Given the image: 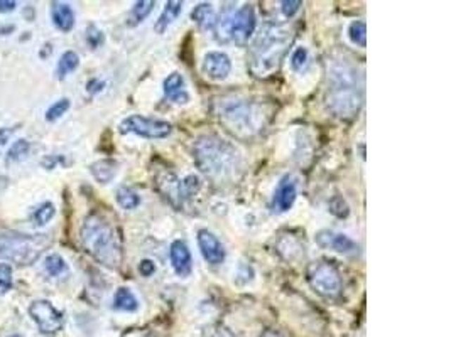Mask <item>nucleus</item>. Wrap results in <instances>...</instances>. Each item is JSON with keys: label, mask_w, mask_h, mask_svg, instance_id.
Returning <instances> with one entry per match:
<instances>
[{"label": "nucleus", "mask_w": 451, "mask_h": 337, "mask_svg": "<svg viewBox=\"0 0 451 337\" xmlns=\"http://www.w3.org/2000/svg\"><path fill=\"white\" fill-rule=\"evenodd\" d=\"M193 160L201 174L213 183H234L243 171L242 154L220 135H200L193 143Z\"/></svg>", "instance_id": "obj_1"}, {"label": "nucleus", "mask_w": 451, "mask_h": 337, "mask_svg": "<svg viewBox=\"0 0 451 337\" xmlns=\"http://www.w3.org/2000/svg\"><path fill=\"white\" fill-rule=\"evenodd\" d=\"M80 238L91 258L107 268H119L122 263V244L115 227L102 214H90L82 225Z\"/></svg>", "instance_id": "obj_2"}, {"label": "nucleus", "mask_w": 451, "mask_h": 337, "mask_svg": "<svg viewBox=\"0 0 451 337\" xmlns=\"http://www.w3.org/2000/svg\"><path fill=\"white\" fill-rule=\"evenodd\" d=\"M293 41V31L286 24H265L250 48V71L259 78L272 74L281 65Z\"/></svg>", "instance_id": "obj_3"}, {"label": "nucleus", "mask_w": 451, "mask_h": 337, "mask_svg": "<svg viewBox=\"0 0 451 337\" xmlns=\"http://www.w3.org/2000/svg\"><path fill=\"white\" fill-rule=\"evenodd\" d=\"M218 120L229 132L237 137H252L264 128L267 121L265 105L257 100H248L243 96H225L217 103Z\"/></svg>", "instance_id": "obj_4"}, {"label": "nucleus", "mask_w": 451, "mask_h": 337, "mask_svg": "<svg viewBox=\"0 0 451 337\" xmlns=\"http://www.w3.org/2000/svg\"><path fill=\"white\" fill-rule=\"evenodd\" d=\"M326 105L335 117L353 118L357 115L362 105V96L357 88L355 71L345 66L333 71Z\"/></svg>", "instance_id": "obj_5"}, {"label": "nucleus", "mask_w": 451, "mask_h": 337, "mask_svg": "<svg viewBox=\"0 0 451 337\" xmlns=\"http://www.w3.org/2000/svg\"><path fill=\"white\" fill-rule=\"evenodd\" d=\"M48 244V234H26L19 231L0 230V260H9L18 265H31L39 258Z\"/></svg>", "instance_id": "obj_6"}, {"label": "nucleus", "mask_w": 451, "mask_h": 337, "mask_svg": "<svg viewBox=\"0 0 451 337\" xmlns=\"http://www.w3.org/2000/svg\"><path fill=\"white\" fill-rule=\"evenodd\" d=\"M257 27L255 11L252 6H242L237 11L225 12L215 25V37L218 42H234L237 46H246L254 36Z\"/></svg>", "instance_id": "obj_7"}, {"label": "nucleus", "mask_w": 451, "mask_h": 337, "mask_svg": "<svg viewBox=\"0 0 451 337\" xmlns=\"http://www.w3.org/2000/svg\"><path fill=\"white\" fill-rule=\"evenodd\" d=\"M306 278L311 289L324 298H336L343 289V282H341L338 270L324 260L313 261L307 267Z\"/></svg>", "instance_id": "obj_8"}, {"label": "nucleus", "mask_w": 451, "mask_h": 337, "mask_svg": "<svg viewBox=\"0 0 451 337\" xmlns=\"http://www.w3.org/2000/svg\"><path fill=\"white\" fill-rule=\"evenodd\" d=\"M120 133H134L149 140H161L167 138L172 133V125L166 120L159 118H149L144 115H130L120 121Z\"/></svg>", "instance_id": "obj_9"}, {"label": "nucleus", "mask_w": 451, "mask_h": 337, "mask_svg": "<svg viewBox=\"0 0 451 337\" xmlns=\"http://www.w3.org/2000/svg\"><path fill=\"white\" fill-rule=\"evenodd\" d=\"M29 315L34 320L39 331L46 336L60 332L65 324V317L49 300H34L29 305Z\"/></svg>", "instance_id": "obj_10"}, {"label": "nucleus", "mask_w": 451, "mask_h": 337, "mask_svg": "<svg viewBox=\"0 0 451 337\" xmlns=\"http://www.w3.org/2000/svg\"><path fill=\"white\" fill-rule=\"evenodd\" d=\"M198 248H200L201 256H203L205 261L212 267H218L225 261V246H223L218 236L212 233L208 230H200L198 231Z\"/></svg>", "instance_id": "obj_11"}, {"label": "nucleus", "mask_w": 451, "mask_h": 337, "mask_svg": "<svg viewBox=\"0 0 451 337\" xmlns=\"http://www.w3.org/2000/svg\"><path fill=\"white\" fill-rule=\"evenodd\" d=\"M201 71L212 81H223L231 73V59L222 51H210L201 62Z\"/></svg>", "instance_id": "obj_12"}, {"label": "nucleus", "mask_w": 451, "mask_h": 337, "mask_svg": "<svg viewBox=\"0 0 451 337\" xmlns=\"http://www.w3.org/2000/svg\"><path fill=\"white\" fill-rule=\"evenodd\" d=\"M315 242L323 250L341 253V255H350V253H355L358 250V244L350 236L330 230L318 231L315 234Z\"/></svg>", "instance_id": "obj_13"}, {"label": "nucleus", "mask_w": 451, "mask_h": 337, "mask_svg": "<svg viewBox=\"0 0 451 337\" xmlns=\"http://www.w3.org/2000/svg\"><path fill=\"white\" fill-rule=\"evenodd\" d=\"M298 197V184L294 183L293 177H282L281 183L277 184L276 191L272 194V209L276 213H288L294 206Z\"/></svg>", "instance_id": "obj_14"}, {"label": "nucleus", "mask_w": 451, "mask_h": 337, "mask_svg": "<svg viewBox=\"0 0 451 337\" xmlns=\"http://www.w3.org/2000/svg\"><path fill=\"white\" fill-rule=\"evenodd\" d=\"M170 261L179 278H188L193 273V256L183 239H174L170 246Z\"/></svg>", "instance_id": "obj_15"}, {"label": "nucleus", "mask_w": 451, "mask_h": 337, "mask_svg": "<svg viewBox=\"0 0 451 337\" xmlns=\"http://www.w3.org/2000/svg\"><path fill=\"white\" fill-rule=\"evenodd\" d=\"M163 91L166 98L178 105H186L189 101V93L186 91V83H184V78L181 73H171L164 79L163 83Z\"/></svg>", "instance_id": "obj_16"}, {"label": "nucleus", "mask_w": 451, "mask_h": 337, "mask_svg": "<svg viewBox=\"0 0 451 337\" xmlns=\"http://www.w3.org/2000/svg\"><path fill=\"white\" fill-rule=\"evenodd\" d=\"M53 24L63 32H70L75 27V12L70 4L54 2L51 6Z\"/></svg>", "instance_id": "obj_17"}, {"label": "nucleus", "mask_w": 451, "mask_h": 337, "mask_svg": "<svg viewBox=\"0 0 451 337\" xmlns=\"http://www.w3.org/2000/svg\"><path fill=\"white\" fill-rule=\"evenodd\" d=\"M191 19L201 31H212V29H215V25H217L218 15L212 4L201 2L191 11Z\"/></svg>", "instance_id": "obj_18"}, {"label": "nucleus", "mask_w": 451, "mask_h": 337, "mask_svg": "<svg viewBox=\"0 0 451 337\" xmlns=\"http://www.w3.org/2000/svg\"><path fill=\"white\" fill-rule=\"evenodd\" d=\"M90 172L99 184H108L115 179L117 172H119V164L113 159H100L91 164Z\"/></svg>", "instance_id": "obj_19"}, {"label": "nucleus", "mask_w": 451, "mask_h": 337, "mask_svg": "<svg viewBox=\"0 0 451 337\" xmlns=\"http://www.w3.org/2000/svg\"><path fill=\"white\" fill-rule=\"evenodd\" d=\"M181 12H183V2H179V0H170V2H166L161 15L155 20L154 31L158 34L166 32L167 27L181 15Z\"/></svg>", "instance_id": "obj_20"}, {"label": "nucleus", "mask_w": 451, "mask_h": 337, "mask_svg": "<svg viewBox=\"0 0 451 337\" xmlns=\"http://www.w3.org/2000/svg\"><path fill=\"white\" fill-rule=\"evenodd\" d=\"M141 303H139L136 293L129 286H120L113 295V309L120 312H137Z\"/></svg>", "instance_id": "obj_21"}, {"label": "nucleus", "mask_w": 451, "mask_h": 337, "mask_svg": "<svg viewBox=\"0 0 451 337\" xmlns=\"http://www.w3.org/2000/svg\"><path fill=\"white\" fill-rule=\"evenodd\" d=\"M115 199L117 204L125 211H134L141 206V196L134 189L127 187V185H122V187L117 189Z\"/></svg>", "instance_id": "obj_22"}, {"label": "nucleus", "mask_w": 451, "mask_h": 337, "mask_svg": "<svg viewBox=\"0 0 451 337\" xmlns=\"http://www.w3.org/2000/svg\"><path fill=\"white\" fill-rule=\"evenodd\" d=\"M80 66V56L75 51H66L63 53V56L58 61V67H56V76L58 79H65L66 76L73 73L75 70Z\"/></svg>", "instance_id": "obj_23"}, {"label": "nucleus", "mask_w": 451, "mask_h": 337, "mask_svg": "<svg viewBox=\"0 0 451 337\" xmlns=\"http://www.w3.org/2000/svg\"><path fill=\"white\" fill-rule=\"evenodd\" d=\"M201 177L196 176V174H189L184 177L183 180H181L179 184V194H181V204H183L184 201L191 199V197H195L198 192L201 191Z\"/></svg>", "instance_id": "obj_24"}, {"label": "nucleus", "mask_w": 451, "mask_h": 337, "mask_svg": "<svg viewBox=\"0 0 451 337\" xmlns=\"http://www.w3.org/2000/svg\"><path fill=\"white\" fill-rule=\"evenodd\" d=\"M155 2L153 0H141V2L134 4L132 11H130L129 15V25H137L141 22H144L147 17L151 15V12L154 11Z\"/></svg>", "instance_id": "obj_25"}, {"label": "nucleus", "mask_w": 451, "mask_h": 337, "mask_svg": "<svg viewBox=\"0 0 451 337\" xmlns=\"http://www.w3.org/2000/svg\"><path fill=\"white\" fill-rule=\"evenodd\" d=\"M348 39L357 48H367V24L365 20H353L348 25Z\"/></svg>", "instance_id": "obj_26"}, {"label": "nucleus", "mask_w": 451, "mask_h": 337, "mask_svg": "<svg viewBox=\"0 0 451 337\" xmlns=\"http://www.w3.org/2000/svg\"><path fill=\"white\" fill-rule=\"evenodd\" d=\"M44 270L51 277H61L68 272V265H66L65 258L58 253H51L44 258Z\"/></svg>", "instance_id": "obj_27"}, {"label": "nucleus", "mask_w": 451, "mask_h": 337, "mask_svg": "<svg viewBox=\"0 0 451 337\" xmlns=\"http://www.w3.org/2000/svg\"><path fill=\"white\" fill-rule=\"evenodd\" d=\"M54 214H56V208H54L53 202H43L32 213V221H34L36 226H46L54 218Z\"/></svg>", "instance_id": "obj_28"}, {"label": "nucleus", "mask_w": 451, "mask_h": 337, "mask_svg": "<svg viewBox=\"0 0 451 337\" xmlns=\"http://www.w3.org/2000/svg\"><path fill=\"white\" fill-rule=\"evenodd\" d=\"M29 152H31V143L24 138H19V140L14 142V145L9 149V154H7V159L11 162H20V160L27 159Z\"/></svg>", "instance_id": "obj_29"}, {"label": "nucleus", "mask_w": 451, "mask_h": 337, "mask_svg": "<svg viewBox=\"0 0 451 337\" xmlns=\"http://www.w3.org/2000/svg\"><path fill=\"white\" fill-rule=\"evenodd\" d=\"M70 107H71L70 98H61V100L54 101L51 107L48 108V112H46V120L48 121L60 120V118L65 115L66 112H68Z\"/></svg>", "instance_id": "obj_30"}, {"label": "nucleus", "mask_w": 451, "mask_h": 337, "mask_svg": "<svg viewBox=\"0 0 451 337\" xmlns=\"http://www.w3.org/2000/svg\"><path fill=\"white\" fill-rule=\"evenodd\" d=\"M307 61H310V53H307L305 46H299L291 54V67L294 71H301L307 65Z\"/></svg>", "instance_id": "obj_31"}, {"label": "nucleus", "mask_w": 451, "mask_h": 337, "mask_svg": "<svg viewBox=\"0 0 451 337\" xmlns=\"http://www.w3.org/2000/svg\"><path fill=\"white\" fill-rule=\"evenodd\" d=\"M85 39H87V44L90 46L91 49H96L105 42V36H103V32L96 27V25L91 24V25H88V29L85 32Z\"/></svg>", "instance_id": "obj_32"}, {"label": "nucleus", "mask_w": 451, "mask_h": 337, "mask_svg": "<svg viewBox=\"0 0 451 337\" xmlns=\"http://www.w3.org/2000/svg\"><path fill=\"white\" fill-rule=\"evenodd\" d=\"M330 213L335 214L336 218H347L350 214V208L347 204V201L343 199L341 196H335L330 201Z\"/></svg>", "instance_id": "obj_33"}, {"label": "nucleus", "mask_w": 451, "mask_h": 337, "mask_svg": "<svg viewBox=\"0 0 451 337\" xmlns=\"http://www.w3.org/2000/svg\"><path fill=\"white\" fill-rule=\"evenodd\" d=\"M12 286V267L7 263H0V295L7 293Z\"/></svg>", "instance_id": "obj_34"}, {"label": "nucleus", "mask_w": 451, "mask_h": 337, "mask_svg": "<svg viewBox=\"0 0 451 337\" xmlns=\"http://www.w3.org/2000/svg\"><path fill=\"white\" fill-rule=\"evenodd\" d=\"M301 6H303L301 0H284V2H281V12H282V15L288 17V19H291V17H293L294 14H298L299 8H301Z\"/></svg>", "instance_id": "obj_35"}, {"label": "nucleus", "mask_w": 451, "mask_h": 337, "mask_svg": "<svg viewBox=\"0 0 451 337\" xmlns=\"http://www.w3.org/2000/svg\"><path fill=\"white\" fill-rule=\"evenodd\" d=\"M139 273H141L142 277H146V278H149V277H153L154 273H155V263L151 258H144L141 261V263H139Z\"/></svg>", "instance_id": "obj_36"}, {"label": "nucleus", "mask_w": 451, "mask_h": 337, "mask_svg": "<svg viewBox=\"0 0 451 337\" xmlns=\"http://www.w3.org/2000/svg\"><path fill=\"white\" fill-rule=\"evenodd\" d=\"M105 88V81L99 78H94L90 79V81L87 83V91L90 93V95H96V93H100Z\"/></svg>", "instance_id": "obj_37"}, {"label": "nucleus", "mask_w": 451, "mask_h": 337, "mask_svg": "<svg viewBox=\"0 0 451 337\" xmlns=\"http://www.w3.org/2000/svg\"><path fill=\"white\" fill-rule=\"evenodd\" d=\"M15 7H18V4H15L14 0H0V12H4V14L14 12Z\"/></svg>", "instance_id": "obj_38"}, {"label": "nucleus", "mask_w": 451, "mask_h": 337, "mask_svg": "<svg viewBox=\"0 0 451 337\" xmlns=\"http://www.w3.org/2000/svg\"><path fill=\"white\" fill-rule=\"evenodd\" d=\"M60 160H61V157H58V155H56V157H53V155H48V157L43 160V166L46 168H54L58 166V162H60Z\"/></svg>", "instance_id": "obj_39"}, {"label": "nucleus", "mask_w": 451, "mask_h": 337, "mask_svg": "<svg viewBox=\"0 0 451 337\" xmlns=\"http://www.w3.org/2000/svg\"><path fill=\"white\" fill-rule=\"evenodd\" d=\"M15 128H0V145L7 143V140L11 138V135L14 133Z\"/></svg>", "instance_id": "obj_40"}, {"label": "nucleus", "mask_w": 451, "mask_h": 337, "mask_svg": "<svg viewBox=\"0 0 451 337\" xmlns=\"http://www.w3.org/2000/svg\"><path fill=\"white\" fill-rule=\"evenodd\" d=\"M260 337H282V336H281L277 331H272V329H267V331L262 332V336H260Z\"/></svg>", "instance_id": "obj_41"}, {"label": "nucleus", "mask_w": 451, "mask_h": 337, "mask_svg": "<svg viewBox=\"0 0 451 337\" xmlns=\"http://www.w3.org/2000/svg\"><path fill=\"white\" fill-rule=\"evenodd\" d=\"M11 337H20V336H11Z\"/></svg>", "instance_id": "obj_42"}]
</instances>
